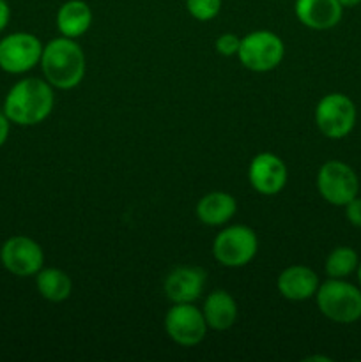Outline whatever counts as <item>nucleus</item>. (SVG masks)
Returning a JSON list of instances; mask_svg holds the SVG:
<instances>
[{
    "label": "nucleus",
    "instance_id": "nucleus-5",
    "mask_svg": "<svg viewBox=\"0 0 361 362\" xmlns=\"http://www.w3.org/2000/svg\"><path fill=\"white\" fill-rule=\"evenodd\" d=\"M356 105L345 94L333 92L324 95L315 108V124L324 136L342 140L356 126Z\"/></svg>",
    "mask_w": 361,
    "mask_h": 362
},
{
    "label": "nucleus",
    "instance_id": "nucleus-9",
    "mask_svg": "<svg viewBox=\"0 0 361 362\" xmlns=\"http://www.w3.org/2000/svg\"><path fill=\"white\" fill-rule=\"evenodd\" d=\"M165 331L177 345L195 346L207 334V322L193 303H180L170 308L166 313Z\"/></svg>",
    "mask_w": 361,
    "mask_h": 362
},
{
    "label": "nucleus",
    "instance_id": "nucleus-10",
    "mask_svg": "<svg viewBox=\"0 0 361 362\" xmlns=\"http://www.w3.org/2000/svg\"><path fill=\"white\" fill-rule=\"evenodd\" d=\"M0 262L11 274L18 278L35 276L45 264V253L34 239L14 235L4 243L0 250Z\"/></svg>",
    "mask_w": 361,
    "mask_h": 362
},
{
    "label": "nucleus",
    "instance_id": "nucleus-21",
    "mask_svg": "<svg viewBox=\"0 0 361 362\" xmlns=\"http://www.w3.org/2000/svg\"><path fill=\"white\" fill-rule=\"evenodd\" d=\"M239 46H241V39L237 37L236 34H230V32L222 34L218 39H216V52L223 57L237 55Z\"/></svg>",
    "mask_w": 361,
    "mask_h": 362
},
{
    "label": "nucleus",
    "instance_id": "nucleus-12",
    "mask_svg": "<svg viewBox=\"0 0 361 362\" xmlns=\"http://www.w3.org/2000/svg\"><path fill=\"white\" fill-rule=\"evenodd\" d=\"M205 278L207 274L204 269L197 267V265H183V267L173 269L166 276L163 290L173 304L195 303L204 292Z\"/></svg>",
    "mask_w": 361,
    "mask_h": 362
},
{
    "label": "nucleus",
    "instance_id": "nucleus-16",
    "mask_svg": "<svg viewBox=\"0 0 361 362\" xmlns=\"http://www.w3.org/2000/svg\"><path fill=\"white\" fill-rule=\"evenodd\" d=\"M202 313L207 322V327L214 329V331H227L237 320V304L229 292L214 290L205 299Z\"/></svg>",
    "mask_w": 361,
    "mask_h": 362
},
{
    "label": "nucleus",
    "instance_id": "nucleus-6",
    "mask_svg": "<svg viewBox=\"0 0 361 362\" xmlns=\"http://www.w3.org/2000/svg\"><path fill=\"white\" fill-rule=\"evenodd\" d=\"M258 251L257 233L244 225L229 226L216 235L212 255L225 267H244Z\"/></svg>",
    "mask_w": 361,
    "mask_h": 362
},
{
    "label": "nucleus",
    "instance_id": "nucleus-23",
    "mask_svg": "<svg viewBox=\"0 0 361 362\" xmlns=\"http://www.w3.org/2000/svg\"><path fill=\"white\" fill-rule=\"evenodd\" d=\"M9 126L11 120L7 119L6 113H0V147L7 141V136H9Z\"/></svg>",
    "mask_w": 361,
    "mask_h": 362
},
{
    "label": "nucleus",
    "instance_id": "nucleus-22",
    "mask_svg": "<svg viewBox=\"0 0 361 362\" xmlns=\"http://www.w3.org/2000/svg\"><path fill=\"white\" fill-rule=\"evenodd\" d=\"M345 216L349 223L356 228H361V198L356 197L345 205Z\"/></svg>",
    "mask_w": 361,
    "mask_h": 362
},
{
    "label": "nucleus",
    "instance_id": "nucleus-18",
    "mask_svg": "<svg viewBox=\"0 0 361 362\" xmlns=\"http://www.w3.org/2000/svg\"><path fill=\"white\" fill-rule=\"evenodd\" d=\"M35 286L41 297L50 303H62L71 296L73 283L71 278L60 269H41L35 274Z\"/></svg>",
    "mask_w": 361,
    "mask_h": 362
},
{
    "label": "nucleus",
    "instance_id": "nucleus-11",
    "mask_svg": "<svg viewBox=\"0 0 361 362\" xmlns=\"http://www.w3.org/2000/svg\"><path fill=\"white\" fill-rule=\"evenodd\" d=\"M287 166L278 156L271 152L257 154L250 163L248 179L257 193L265 197H275L287 184Z\"/></svg>",
    "mask_w": 361,
    "mask_h": 362
},
{
    "label": "nucleus",
    "instance_id": "nucleus-14",
    "mask_svg": "<svg viewBox=\"0 0 361 362\" xmlns=\"http://www.w3.org/2000/svg\"><path fill=\"white\" fill-rule=\"evenodd\" d=\"M319 276L304 265H290L278 276V290L289 300H306L317 293Z\"/></svg>",
    "mask_w": 361,
    "mask_h": 362
},
{
    "label": "nucleus",
    "instance_id": "nucleus-19",
    "mask_svg": "<svg viewBox=\"0 0 361 362\" xmlns=\"http://www.w3.org/2000/svg\"><path fill=\"white\" fill-rule=\"evenodd\" d=\"M360 265V257L356 251L349 246H340L329 253L328 260H326V274L329 278L343 279L347 276L353 274Z\"/></svg>",
    "mask_w": 361,
    "mask_h": 362
},
{
    "label": "nucleus",
    "instance_id": "nucleus-3",
    "mask_svg": "<svg viewBox=\"0 0 361 362\" xmlns=\"http://www.w3.org/2000/svg\"><path fill=\"white\" fill-rule=\"evenodd\" d=\"M315 299L319 311L335 324H354L361 318V290L343 279L329 278L319 285Z\"/></svg>",
    "mask_w": 361,
    "mask_h": 362
},
{
    "label": "nucleus",
    "instance_id": "nucleus-7",
    "mask_svg": "<svg viewBox=\"0 0 361 362\" xmlns=\"http://www.w3.org/2000/svg\"><path fill=\"white\" fill-rule=\"evenodd\" d=\"M317 189L328 204L345 207L360 193V179L347 163L331 159L319 168Z\"/></svg>",
    "mask_w": 361,
    "mask_h": 362
},
{
    "label": "nucleus",
    "instance_id": "nucleus-8",
    "mask_svg": "<svg viewBox=\"0 0 361 362\" xmlns=\"http://www.w3.org/2000/svg\"><path fill=\"white\" fill-rule=\"evenodd\" d=\"M42 48L38 37L28 32H14L0 39V69L9 74H21L41 62Z\"/></svg>",
    "mask_w": 361,
    "mask_h": 362
},
{
    "label": "nucleus",
    "instance_id": "nucleus-15",
    "mask_svg": "<svg viewBox=\"0 0 361 362\" xmlns=\"http://www.w3.org/2000/svg\"><path fill=\"white\" fill-rule=\"evenodd\" d=\"M237 211V202L232 194L223 191H212L200 198L197 205V216L204 225L222 226L234 218Z\"/></svg>",
    "mask_w": 361,
    "mask_h": 362
},
{
    "label": "nucleus",
    "instance_id": "nucleus-17",
    "mask_svg": "<svg viewBox=\"0 0 361 362\" xmlns=\"http://www.w3.org/2000/svg\"><path fill=\"white\" fill-rule=\"evenodd\" d=\"M92 9L84 0H67L57 13V28L64 37H80L91 28Z\"/></svg>",
    "mask_w": 361,
    "mask_h": 362
},
{
    "label": "nucleus",
    "instance_id": "nucleus-2",
    "mask_svg": "<svg viewBox=\"0 0 361 362\" xmlns=\"http://www.w3.org/2000/svg\"><path fill=\"white\" fill-rule=\"evenodd\" d=\"M41 67L46 81L60 90L78 87L85 76L87 62L81 46L71 37H59L42 48Z\"/></svg>",
    "mask_w": 361,
    "mask_h": 362
},
{
    "label": "nucleus",
    "instance_id": "nucleus-1",
    "mask_svg": "<svg viewBox=\"0 0 361 362\" xmlns=\"http://www.w3.org/2000/svg\"><path fill=\"white\" fill-rule=\"evenodd\" d=\"M55 105L53 87L46 80L25 78L14 83L4 101V113L18 126H38L50 117Z\"/></svg>",
    "mask_w": 361,
    "mask_h": 362
},
{
    "label": "nucleus",
    "instance_id": "nucleus-25",
    "mask_svg": "<svg viewBox=\"0 0 361 362\" xmlns=\"http://www.w3.org/2000/svg\"><path fill=\"white\" fill-rule=\"evenodd\" d=\"M338 2L342 4V7H356L361 0H338Z\"/></svg>",
    "mask_w": 361,
    "mask_h": 362
},
{
    "label": "nucleus",
    "instance_id": "nucleus-26",
    "mask_svg": "<svg viewBox=\"0 0 361 362\" xmlns=\"http://www.w3.org/2000/svg\"><path fill=\"white\" fill-rule=\"evenodd\" d=\"M357 281H360V285H361V262H360V265H357Z\"/></svg>",
    "mask_w": 361,
    "mask_h": 362
},
{
    "label": "nucleus",
    "instance_id": "nucleus-13",
    "mask_svg": "<svg viewBox=\"0 0 361 362\" xmlns=\"http://www.w3.org/2000/svg\"><path fill=\"white\" fill-rule=\"evenodd\" d=\"M297 20L314 30H329L342 21L343 7L338 0H296Z\"/></svg>",
    "mask_w": 361,
    "mask_h": 362
},
{
    "label": "nucleus",
    "instance_id": "nucleus-4",
    "mask_svg": "<svg viewBox=\"0 0 361 362\" xmlns=\"http://www.w3.org/2000/svg\"><path fill=\"white\" fill-rule=\"evenodd\" d=\"M283 55H285L283 41L275 32L269 30H255L244 35L237 52L241 64L255 73H268L276 69L282 64Z\"/></svg>",
    "mask_w": 361,
    "mask_h": 362
},
{
    "label": "nucleus",
    "instance_id": "nucleus-24",
    "mask_svg": "<svg viewBox=\"0 0 361 362\" xmlns=\"http://www.w3.org/2000/svg\"><path fill=\"white\" fill-rule=\"evenodd\" d=\"M9 18H11L9 6H7L6 0H0V32L7 27V23H9Z\"/></svg>",
    "mask_w": 361,
    "mask_h": 362
},
{
    "label": "nucleus",
    "instance_id": "nucleus-20",
    "mask_svg": "<svg viewBox=\"0 0 361 362\" xmlns=\"http://www.w3.org/2000/svg\"><path fill=\"white\" fill-rule=\"evenodd\" d=\"M186 7L195 20L209 21L219 14L222 0H186Z\"/></svg>",
    "mask_w": 361,
    "mask_h": 362
}]
</instances>
